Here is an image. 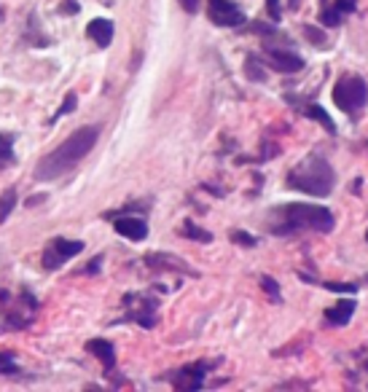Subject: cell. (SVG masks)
Listing matches in <instances>:
<instances>
[{"mask_svg": "<svg viewBox=\"0 0 368 392\" xmlns=\"http://www.w3.org/2000/svg\"><path fill=\"white\" fill-rule=\"evenodd\" d=\"M274 223L269 226L271 234L277 237H291L298 231H318V234H331L336 228V215L322 207V204H307V202H293L282 204L271 213Z\"/></svg>", "mask_w": 368, "mask_h": 392, "instance_id": "1", "label": "cell"}, {"mask_svg": "<svg viewBox=\"0 0 368 392\" xmlns=\"http://www.w3.org/2000/svg\"><path fill=\"white\" fill-rule=\"evenodd\" d=\"M99 140V126H81L73 135L62 143L59 148H54L51 153H46L38 167H35V180H54L62 177L65 172H70L84 159L89 156V150L97 146Z\"/></svg>", "mask_w": 368, "mask_h": 392, "instance_id": "2", "label": "cell"}, {"mask_svg": "<svg viewBox=\"0 0 368 392\" xmlns=\"http://www.w3.org/2000/svg\"><path fill=\"white\" fill-rule=\"evenodd\" d=\"M285 186L298 191V194L325 199L333 191V186H336V170H333V164L325 156L309 153L304 161H298L293 170L288 172Z\"/></svg>", "mask_w": 368, "mask_h": 392, "instance_id": "3", "label": "cell"}, {"mask_svg": "<svg viewBox=\"0 0 368 392\" xmlns=\"http://www.w3.org/2000/svg\"><path fill=\"white\" fill-rule=\"evenodd\" d=\"M331 97H333V105H336L342 113H347V116L360 113V110L368 105L366 78H363V75H358V73H344L342 78L333 84Z\"/></svg>", "mask_w": 368, "mask_h": 392, "instance_id": "4", "label": "cell"}, {"mask_svg": "<svg viewBox=\"0 0 368 392\" xmlns=\"http://www.w3.org/2000/svg\"><path fill=\"white\" fill-rule=\"evenodd\" d=\"M218 363H221V360H197V363H191V366H183V368H177V371H172V373H167L164 379L170 382L175 390L197 392L204 387V379H207L210 368H215Z\"/></svg>", "mask_w": 368, "mask_h": 392, "instance_id": "5", "label": "cell"}, {"mask_svg": "<svg viewBox=\"0 0 368 392\" xmlns=\"http://www.w3.org/2000/svg\"><path fill=\"white\" fill-rule=\"evenodd\" d=\"M84 250V242L81 239H65V237H57V239H51L46 250H43V269H59L65 261H70L73 255H78Z\"/></svg>", "mask_w": 368, "mask_h": 392, "instance_id": "6", "label": "cell"}, {"mask_svg": "<svg viewBox=\"0 0 368 392\" xmlns=\"http://www.w3.org/2000/svg\"><path fill=\"white\" fill-rule=\"evenodd\" d=\"M207 17L215 27H240L247 22L245 11L234 0H207Z\"/></svg>", "mask_w": 368, "mask_h": 392, "instance_id": "7", "label": "cell"}, {"mask_svg": "<svg viewBox=\"0 0 368 392\" xmlns=\"http://www.w3.org/2000/svg\"><path fill=\"white\" fill-rule=\"evenodd\" d=\"M129 298H132L137 306H132L129 301H124V306H126V317L124 320L137 322L140 328H153V325H156V306H159V301L146 293H129Z\"/></svg>", "mask_w": 368, "mask_h": 392, "instance_id": "8", "label": "cell"}, {"mask_svg": "<svg viewBox=\"0 0 368 392\" xmlns=\"http://www.w3.org/2000/svg\"><path fill=\"white\" fill-rule=\"evenodd\" d=\"M261 59L269 65L271 70H277V73H282V75L301 73V70H304V65H307V62H304V57H298V54L291 51V49H267Z\"/></svg>", "mask_w": 368, "mask_h": 392, "instance_id": "9", "label": "cell"}, {"mask_svg": "<svg viewBox=\"0 0 368 392\" xmlns=\"http://www.w3.org/2000/svg\"><path fill=\"white\" fill-rule=\"evenodd\" d=\"M148 269H156V271H175V274H188V277H199L197 269H191L183 258L172 255V253H148L143 258Z\"/></svg>", "mask_w": 368, "mask_h": 392, "instance_id": "10", "label": "cell"}, {"mask_svg": "<svg viewBox=\"0 0 368 392\" xmlns=\"http://www.w3.org/2000/svg\"><path fill=\"white\" fill-rule=\"evenodd\" d=\"M113 228H116V234H122L132 242H143L148 237V223L140 215H122L113 221Z\"/></svg>", "mask_w": 368, "mask_h": 392, "instance_id": "11", "label": "cell"}, {"mask_svg": "<svg viewBox=\"0 0 368 392\" xmlns=\"http://www.w3.org/2000/svg\"><path fill=\"white\" fill-rule=\"evenodd\" d=\"M355 309H358L355 298H342V301H336L333 306L325 309L322 320H325L331 328H344V325H349V320L355 317Z\"/></svg>", "mask_w": 368, "mask_h": 392, "instance_id": "12", "label": "cell"}, {"mask_svg": "<svg viewBox=\"0 0 368 392\" xmlns=\"http://www.w3.org/2000/svg\"><path fill=\"white\" fill-rule=\"evenodd\" d=\"M86 349L102 363L105 373H113V371H116V349H113V344L108 342V339H89V342H86Z\"/></svg>", "mask_w": 368, "mask_h": 392, "instance_id": "13", "label": "cell"}, {"mask_svg": "<svg viewBox=\"0 0 368 392\" xmlns=\"http://www.w3.org/2000/svg\"><path fill=\"white\" fill-rule=\"evenodd\" d=\"M86 35L97 43L99 49H108L113 43V22L110 19H92L86 27Z\"/></svg>", "mask_w": 368, "mask_h": 392, "instance_id": "14", "label": "cell"}, {"mask_svg": "<svg viewBox=\"0 0 368 392\" xmlns=\"http://www.w3.org/2000/svg\"><path fill=\"white\" fill-rule=\"evenodd\" d=\"M298 108H301V113H304L307 119H315V121H318L328 135H336V124H333V119L325 113V108L312 105V102H304V105H298Z\"/></svg>", "mask_w": 368, "mask_h": 392, "instance_id": "15", "label": "cell"}, {"mask_svg": "<svg viewBox=\"0 0 368 392\" xmlns=\"http://www.w3.org/2000/svg\"><path fill=\"white\" fill-rule=\"evenodd\" d=\"M17 199H19L17 188H6V191L0 194V223L8 221V215H11L14 207H17Z\"/></svg>", "mask_w": 368, "mask_h": 392, "instance_id": "16", "label": "cell"}, {"mask_svg": "<svg viewBox=\"0 0 368 392\" xmlns=\"http://www.w3.org/2000/svg\"><path fill=\"white\" fill-rule=\"evenodd\" d=\"M180 234H183V237H188V239H194V242H204V245H207V242H213V234H210V231H204V228H199L194 221L183 223Z\"/></svg>", "mask_w": 368, "mask_h": 392, "instance_id": "17", "label": "cell"}, {"mask_svg": "<svg viewBox=\"0 0 368 392\" xmlns=\"http://www.w3.org/2000/svg\"><path fill=\"white\" fill-rule=\"evenodd\" d=\"M11 161H14V137L0 132V167H6Z\"/></svg>", "mask_w": 368, "mask_h": 392, "instance_id": "18", "label": "cell"}, {"mask_svg": "<svg viewBox=\"0 0 368 392\" xmlns=\"http://www.w3.org/2000/svg\"><path fill=\"white\" fill-rule=\"evenodd\" d=\"M304 35H307V41L312 43V46H328V35H325V30L322 27H315V25H304Z\"/></svg>", "mask_w": 368, "mask_h": 392, "instance_id": "19", "label": "cell"}, {"mask_svg": "<svg viewBox=\"0 0 368 392\" xmlns=\"http://www.w3.org/2000/svg\"><path fill=\"white\" fill-rule=\"evenodd\" d=\"M75 105H78V97H75V92H68V95H65V99H62V105L57 108V113L51 116V124L59 121L62 116H70V113L75 110Z\"/></svg>", "mask_w": 368, "mask_h": 392, "instance_id": "20", "label": "cell"}, {"mask_svg": "<svg viewBox=\"0 0 368 392\" xmlns=\"http://www.w3.org/2000/svg\"><path fill=\"white\" fill-rule=\"evenodd\" d=\"M245 75L250 81H255V84H264V81H267V73H261L258 57H247L245 59Z\"/></svg>", "mask_w": 368, "mask_h": 392, "instance_id": "21", "label": "cell"}, {"mask_svg": "<svg viewBox=\"0 0 368 392\" xmlns=\"http://www.w3.org/2000/svg\"><path fill=\"white\" fill-rule=\"evenodd\" d=\"M261 288L267 291V295H269L274 304H282V293H280V285H277V280H274V277L264 274V277H261Z\"/></svg>", "mask_w": 368, "mask_h": 392, "instance_id": "22", "label": "cell"}, {"mask_svg": "<svg viewBox=\"0 0 368 392\" xmlns=\"http://www.w3.org/2000/svg\"><path fill=\"white\" fill-rule=\"evenodd\" d=\"M325 291H333V293H358V282H322Z\"/></svg>", "mask_w": 368, "mask_h": 392, "instance_id": "23", "label": "cell"}, {"mask_svg": "<svg viewBox=\"0 0 368 392\" xmlns=\"http://www.w3.org/2000/svg\"><path fill=\"white\" fill-rule=\"evenodd\" d=\"M231 239H234L237 245H242V247H255V245H258V239H255L253 234H247V231H231Z\"/></svg>", "mask_w": 368, "mask_h": 392, "instance_id": "24", "label": "cell"}, {"mask_svg": "<svg viewBox=\"0 0 368 392\" xmlns=\"http://www.w3.org/2000/svg\"><path fill=\"white\" fill-rule=\"evenodd\" d=\"M17 371V360L11 352H0V373H14Z\"/></svg>", "mask_w": 368, "mask_h": 392, "instance_id": "25", "label": "cell"}, {"mask_svg": "<svg viewBox=\"0 0 368 392\" xmlns=\"http://www.w3.org/2000/svg\"><path fill=\"white\" fill-rule=\"evenodd\" d=\"M267 11H269V17L274 22L282 19V6H280V0H267Z\"/></svg>", "mask_w": 368, "mask_h": 392, "instance_id": "26", "label": "cell"}, {"mask_svg": "<svg viewBox=\"0 0 368 392\" xmlns=\"http://www.w3.org/2000/svg\"><path fill=\"white\" fill-rule=\"evenodd\" d=\"M180 3V8L186 11V14H197L199 6H202V0H177Z\"/></svg>", "mask_w": 368, "mask_h": 392, "instance_id": "27", "label": "cell"}, {"mask_svg": "<svg viewBox=\"0 0 368 392\" xmlns=\"http://www.w3.org/2000/svg\"><path fill=\"white\" fill-rule=\"evenodd\" d=\"M250 30H253V32H258V35H277V30H274V27H267V25H261V22H253Z\"/></svg>", "mask_w": 368, "mask_h": 392, "instance_id": "28", "label": "cell"}, {"mask_svg": "<svg viewBox=\"0 0 368 392\" xmlns=\"http://www.w3.org/2000/svg\"><path fill=\"white\" fill-rule=\"evenodd\" d=\"M59 11H62V14H78V6H75V0H65V3L59 6Z\"/></svg>", "mask_w": 368, "mask_h": 392, "instance_id": "29", "label": "cell"}, {"mask_svg": "<svg viewBox=\"0 0 368 392\" xmlns=\"http://www.w3.org/2000/svg\"><path fill=\"white\" fill-rule=\"evenodd\" d=\"M99 266H102V255H97V258H92L89 261V266H86V274H95V271H99Z\"/></svg>", "mask_w": 368, "mask_h": 392, "instance_id": "30", "label": "cell"}, {"mask_svg": "<svg viewBox=\"0 0 368 392\" xmlns=\"http://www.w3.org/2000/svg\"><path fill=\"white\" fill-rule=\"evenodd\" d=\"M363 371H368V360H366V363H363Z\"/></svg>", "mask_w": 368, "mask_h": 392, "instance_id": "31", "label": "cell"}, {"mask_svg": "<svg viewBox=\"0 0 368 392\" xmlns=\"http://www.w3.org/2000/svg\"><path fill=\"white\" fill-rule=\"evenodd\" d=\"M0 22H3V8H0Z\"/></svg>", "mask_w": 368, "mask_h": 392, "instance_id": "32", "label": "cell"}, {"mask_svg": "<svg viewBox=\"0 0 368 392\" xmlns=\"http://www.w3.org/2000/svg\"><path fill=\"white\" fill-rule=\"evenodd\" d=\"M366 239H368V231H366Z\"/></svg>", "mask_w": 368, "mask_h": 392, "instance_id": "33", "label": "cell"}]
</instances>
